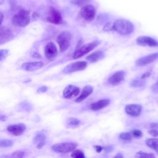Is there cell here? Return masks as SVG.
I'll use <instances>...</instances> for the list:
<instances>
[{"label": "cell", "instance_id": "obj_1", "mask_svg": "<svg viewBox=\"0 0 158 158\" xmlns=\"http://www.w3.org/2000/svg\"><path fill=\"white\" fill-rule=\"evenodd\" d=\"M112 29L120 35H127L133 31L134 25L128 20L117 19L114 22Z\"/></svg>", "mask_w": 158, "mask_h": 158}, {"label": "cell", "instance_id": "obj_2", "mask_svg": "<svg viewBox=\"0 0 158 158\" xmlns=\"http://www.w3.org/2000/svg\"><path fill=\"white\" fill-rule=\"evenodd\" d=\"M30 22V12L27 10H21L15 14L12 19V23L14 25L19 27H25Z\"/></svg>", "mask_w": 158, "mask_h": 158}, {"label": "cell", "instance_id": "obj_3", "mask_svg": "<svg viewBox=\"0 0 158 158\" xmlns=\"http://www.w3.org/2000/svg\"><path fill=\"white\" fill-rule=\"evenodd\" d=\"M72 41V35L70 32L64 31L61 32L57 38V43L59 44L60 52L65 51L70 46Z\"/></svg>", "mask_w": 158, "mask_h": 158}, {"label": "cell", "instance_id": "obj_4", "mask_svg": "<svg viewBox=\"0 0 158 158\" xmlns=\"http://www.w3.org/2000/svg\"><path fill=\"white\" fill-rule=\"evenodd\" d=\"M99 43L100 42L98 41H94L82 46L75 51L73 54V58L74 59H77L88 54V52H91L93 49H94L99 44Z\"/></svg>", "mask_w": 158, "mask_h": 158}, {"label": "cell", "instance_id": "obj_5", "mask_svg": "<svg viewBox=\"0 0 158 158\" xmlns=\"http://www.w3.org/2000/svg\"><path fill=\"white\" fill-rule=\"evenodd\" d=\"M77 146V144L75 143L66 142L55 144L52 145L51 148L53 151L56 152L67 153L73 151Z\"/></svg>", "mask_w": 158, "mask_h": 158}, {"label": "cell", "instance_id": "obj_6", "mask_svg": "<svg viewBox=\"0 0 158 158\" xmlns=\"http://www.w3.org/2000/svg\"><path fill=\"white\" fill-rule=\"evenodd\" d=\"M87 67V62L85 61H77L68 64L65 67L63 72L65 74L85 70Z\"/></svg>", "mask_w": 158, "mask_h": 158}, {"label": "cell", "instance_id": "obj_7", "mask_svg": "<svg viewBox=\"0 0 158 158\" xmlns=\"http://www.w3.org/2000/svg\"><path fill=\"white\" fill-rule=\"evenodd\" d=\"M96 14L95 7L91 4H86L80 9V15L83 19L87 21L94 19Z\"/></svg>", "mask_w": 158, "mask_h": 158}, {"label": "cell", "instance_id": "obj_8", "mask_svg": "<svg viewBox=\"0 0 158 158\" xmlns=\"http://www.w3.org/2000/svg\"><path fill=\"white\" fill-rule=\"evenodd\" d=\"M47 20L54 24H60L62 22V17L60 12L53 7H50Z\"/></svg>", "mask_w": 158, "mask_h": 158}, {"label": "cell", "instance_id": "obj_9", "mask_svg": "<svg viewBox=\"0 0 158 158\" xmlns=\"http://www.w3.org/2000/svg\"><path fill=\"white\" fill-rule=\"evenodd\" d=\"M136 43L138 45L141 46H149V47H157L158 46V41L154 38L147 36H141L136 38Z\"/></svg>", "mask_w": 158, "mask_h": 158}, {"label": "cell", "instance_id": "obj_10", "mask_svg": "<svg viewBox=\"0 0 158 158\" xmlns=\"http://www.w3.org/2000/svg\"><path fill=\"white\" fill-rule=\"evenodd\" d=\"M80 93V88L73 85H67L63 91V97L65 99H70L77 96Z\"/></svg>", "mask_w": 158, "mask_h": 158}, {"label": "cell", "instance_id": "obj_11", "mask_svg": "<svg viewBox=\"0 0 158 158\" xmlns=\"http://www.w3.org/2000/svg\"><path fill=\"white\" fill-rule=\"evenodd\" d=\"M125 77V72L123 70H118L112 74L107 80L108 83L113 86L119 85L122 82Z\"/></svg>", "mask_w": 158, "mask_h": 158}, {"label": "cell", "instance_id": "obj_12", "mask_svg": "<svg viewBox=\"0 0 158 158\" xmlns=\"http://www.w3.org/2000/svg\"><path fill=\"white\" fill-rule=\"evenodd\" d=\"M158 59V52L152 53L146 56L141 57L138 59L135 63L136 65L138 66H144L149 64L152 63V62L155 61Z\"/></svg>", "mask_w": 158, "mask_h": 158}, {"label": "cell", "instance_id": "obj_13", "mask_svg": "<svg viewBox=\"0 0 158 158\" xmlns=\"http://www.w3.org/2000/svg\"><path fill=\"white\" fill-rule=\"evenodd\" d=\"M143 107L140 104H127L125 107V112L130 116L138 117L142 112Z\"/></svg>", "mask_w": 158, "mask_h": 158}, {"label": "cell", "instance_id": "obj_14", "mask_svg": "<svg viewBox=\"0 0 158 158\" xmlns=\"http://www.w3.org/2000/svg\"><path fill=\"white\" fill-rule=\"evenodd\" d=\"M26 130V125L23 123H18L9 125L7 127V130L10 134L15 136L21 135Z\"/></svg>", "mask_w": 158, "mask_h": 158}, {"label": "cell", "instance_id": "obj_15", "mask_svg": "<svg viewBox=\"0 0 158 158\" xmlns=\"http://www.w3.org/2000/svg\"><path fill=\"white\" fill-rule=\"evenodd\" d=\"M44 64L41 61L28 62L23 63L21 65V69L27 72H33L41 69L43 66Z\"/></svg>", "mask_w": 158, "mask_h": 158}, {"label": "cell", "instance_id": "obj_16", "mask_svg": "<svg viewBox=\"0 0 158 158\" xmlns=\"http://www.w3.org/2000/svg\"><path fill=\"white\" fill-rule=\"evenodd\" d=\"M13 38V34L9 28L6 27H0V44L9 41Z\"/></svg>", "mask_w": 158, "mask_h": 158}, {"label": "cell", "instance_id": "obj_17", "mask_svg": "<svg viewBox=\"0 0 158 158\" xmlns=\"http://www.w3.org/2000/svg\"><path fill=\"white\" fill-rule=\"evenodd\" d=\"M57 54V48L52 42L48 43L44 49V54L46 58L50 59L54 57Z\"/></svg>", "mask_w": 158, "mask_h": 158}, {"label": "cell", "instance_id": "obj_18", "mask_svg": "<svg viewBox=\"0 0 158 158\" xmlns=\"http://www.w3.org/2000/svg\"><path fill=\"white\" fill-rule=\"evenodd\" d=\"M109 104L110 100L109 99H103L91 103L89 106V107L92 110L96 111L107 107Z\"/></svg>", "mask_w": 158, "mask_h": 158}, {"label": "cell", "instance_id": "obj_19", "mask_svg": "<svg viewBox=\"0 0 158 158\" xmlns=\"http://www.w3.org/2000/svg\"><path fill=\"white\" fill-rule=\"evenodd\" d=\"M93 91V87L91 85H86L83 87L81 93H80V96L75 100L77 102H81L82 101L85 100L87 98Z\"/></svg>", "mask_w": 158, "mask_h": 158}, {"label": "cell", "instance_id": "obj_20", "mask_svg": "<svg viewBox=\"0 0 158 158\" xmlns=\"http://www.w3.org/2000/svg\"><path fill=\"white\" fill-rule=\"evenodd\" d=\"M46 136L44 134L38 133L33 138V143L36 145L38 149H41L46 144Z\"/></svg>", "mask_w": 158, "mask_h": 158}, {"label": "cell", "instance_id": "obj_21", "mask_svg": "<svg viewBox=\"0 0 158 158\" xmlns=\"http://www.w3.org/2000/svg\"><path fill=\"white\" fill-rule=\"evenodd\" d=\"M104 57V54L101 51H97L86 57V59L91 62H96Z\"/></svg>", "mask_w": 158, "mask_h": 158}, {"label": "cell", "instance_id": "obj_22", "mask_svg": "<svg viewBox=\"0 0 158 158\" xmlns=\"http://www.w3.org/2000/svg\"><path fill=\"white\" fill-rule=\"evenodd\" d=\"M146 145L150 148L154 150L158 154V139L157 138H149L146 141Z\"/></svg>", "mask_w": 158, "mask_h": 158}, {"label": "cell", "instance_id": "obj_23", "mask_svg": "<svg viewBox=\"0 0 158 158\" xmlns=\"http://www.w3.org/2000/svg\"><path fill=\"white\" fill-rule=\"evenodd\" d=\"M145 85V81L141 78L139 79H134L130 82V85L134 88L141 87Z\"/></svg>", "mask_w": 158, "mask_h": 158}, {"label": "cell", "instance_id": "obj_24", "mask_svg": "<svg viewBox=\"0 0 158 158\" xmlns=\"http://www.w3.org/2000/svg\"><path fill=\"white\" fill-rule=\"evenodd\" d=\"M13 141L7 139H0V148H6L11 147L13 145Z\"/></svg>", "mask_w": 158, "mask_h": 158}, {"label": "cell", "instance_id": "obj_25", "mask_svg": "<svg viewBox=\"0 0 158 158\" xmlns=\"http://www.w3.org/2000/svg\"><path fill=\"white\" fill-rule=\"evenodd\" d=\"M135 157H155V155L152 153H149V152H145L143 151H139L137 152L135 154Z\"/></svg>", "mask_w": 158, "mask_h": 158}, {"label": "cell", "instance_id": "obj_26", "mask_svg": "<svg viewBox=\"0 0 158 158\" xmlns=\"http://www.w3.org/2000/svg\"><path fill=\"white\" fill-rule=\"evenodd\" d=\"M119 138L124 141H130L131 140L132 136L130 132H122L119 135Z\"/></svg>", "mask_w": 158, "mask_h": 158}, {"label": "cell", "instance_id": "obj_27", "mask_svg": "<svg viewBox=\"0 0 158 158\" xmlns=\"http://www.w3.org/2000/svg\"><path fill=\"white\" fill-rule=\"evenodd\" d=\"M71 157L74 158H85V156L81 150H75L71 154Z\"/></svg>", "mask_w": 158, "mask_h": 158}, {"label": "cell", "instance_id": "obj_28", "mask_svg": "<svg viewBox=\"0 0 158 158\" xmlns=\"http://www.w3.org/2000/svg\"><path fill=\"white\" fill-rule=\"evenodd\" d=\"M90 0H70V2L74 5H77L78 6L86 5Z\"/></svg>", "mask_w": 158, "mask_h": 158}, {"label": "cell", "instance_id": "obj_29", "mask_svg": "<svg viewBox=\"0 0 158 158\" xmlns=\"http://www.w3.org/2000/svg\"><path fill=\"white\" fill-rule=\"evenodd\" d=\"M67 123L68 125L70 126H77L80 123V120L78 118L72 117V118H69L67 120Z\"/></svg>", "mask_w": 158, "mask_h": 158}, {"label": "cell", "instance_id": "obj_30", "mask_svg": "<svg viewBox=\"0 0 158 158\" xmlns=\"http://www.w3.org/2000/svg\"><path fill=\"white\" fill-rule=\"evenodd\" d=\"M9 52L8 49H0V61H2L6 59L9 54Z\"/></svg>", "mask_w": 158, "mask_h": 158}, {"label": "cell", "instance_id": "obj_31", "mask_svg": "<svg viewBox=\"0 0 158 158\" xmlns=\"http://www.w3.org/2000/svg\"><path fill=\"white\" fill-rule=\"evenodd\" d=\"M131 135H133L135 138H139L143 136V132L139 130H133L131 132Z\"/></svg>", "mask_w": 158, "mask_h": 158}, {"label": "cell", "instance_id": "obj_32", "mask_svg": "<svg viewBox=\"0 0 158 158\" xmlns=\"http://www.w3.org/2000/svg\"><path fill=\"white\" fill-rule=\"evenodd\" d=\"M11 157H23L24 156V152L22 151H15L12 153L10 155Z\"/></svg>", "mask_w": 158, "mask_h": 158}, {"label": "cell", "instance_id": "obj_33", "mask_svg": "<svg viewBox=\"0 0 158 158\" xmlns=\"http://www.w3.org/2000/svg\"><path fill=\"white\" fill-rule=\"evenodd\" d=\"M149 134L154 137H157L158 136V130L154 128H152L149 131Z\"/></svg>", "mask_w": 158, "mask_h": 158}, {"label": "cell", "instance_id": "obj_34", "mask_svg": "<svg viewBox=\"0 0 158 158\" xmlns=\"http://www.w3.org/2000/svg\"><path fill=\"white\" fill-rule=\"evenodd\" d=\"M48 90V87L46 86H42L38 89V93H44Z\"/></svg>", "mask_w": 158, "mask_h": 158}, {"label": "cell", "instance_id": "obj_35", "mask_svg": "<svg viewBox=\"0 0 158 158\" xmlns=\"http://www.w3.org/2000/svg\"><path fill=\"white\" fill-rule=\"evenodd\" d=\"M151 75V72H146V73H143V75H142V76H141V78L142 79H145V78H148V77H149V76Z\"/></svg>", "mask_w": 158, "mask_h": 158}, {"label": "cell", "instance_id": "obj_36", "mask_svg": "<svg viewBox=\"0 0 158 158\" xmlns=\"http://www.w3.org/2000/svg\"><path fill=\"white\" fill-rule=\"evenodd\" d=\"M94 148H95L96 151L98 152H101V151L102 150V147L101 146H99V145H96V146H94Z\"/></svg>", "mask_w": 158, "mask_h": 158}, {"label": "cell", "instance_id": "obj_37", "mask_svg": "<svg viewBox=\"0 0 158 158\" xmlns=\"http://www.w3.org/2000/svg\"><path fill=\"white\" fill-rule=\"evenodd\" d=\"M150 127L152 128L158 130V123H151L150 124Z\"/></svg>", "mask_w": 158, "mask_h": 158}, {"label": "cell", "instance_id": "obj_38", "mask_svg": "<svg viewBox=\"0 0 158 158\" xmlns=\"http://www.w3.org/2000/svg\"><path fill=\"white\" fill-rule=\"evenodd\" d=\"M7 117L5 115L0 114V121L5 122L7 120Z\"/></svg>", "mask_w": 158, "mask_h": 158}, {"label": "cell", "instance_id": "obj_39", "mask_svg": "<svg viewBox=\"0 0 158 158\" xmlns=\"http://www.w3.org/2000/svg\"><path fill=\"white\" fill-rule=\"evenodd\" d=\"M152 89L155 91H158V80L157 82L152 86Z\"/></svg>", "mask_w": 158, "mask_h": 158}, {"label": "cell", "instance_id": "obj_40", "mask_svg": "<svg viewBox=\"0 0 158 158\" xmlns=\"http://www.w3.org/2000/svg\"><path fill=\"white\" fill-rule=\"evenodd\" d=\"M3 19H4V15H3V14L0 11V25H1L2 21H3Z\"/></svg>", "mask_w": 158, "mask_h": 158}, {"label": "cell", "instance_id": "obj_41", "mask_svg": "<svg viewBox=\"0 0 158 158\" xmlns=\"http://www.w3.org/2000/svg\"><path fill=\"white\" fill-rule=\"evenodd\" d=\"M32 56L33 57H36V58H37V57H41V56L38 54V53H37V52H33V54H32Z\"/></svg>", "mask_w": 158, "mask_h": 158}, {"label": "cell", "instance_id": "obj_42", "mask_svg": "<svg viewBox=\"0 0 158 158\" xmlns=\"http://www.w3.org/2000/svg\"><path fill=\"white\" fill-rule=\"evenodd\" d=\"M114 157H119V158H121V157H123V156L120 154V153H118L117 155H115L114 156Z\"/></svg>", "mask_w": 158, "mask_h": 158}, {"label": "cell", "instance_id": "obj_43", "mask_svg": "<svg viewBox=\"0 0 158 158\" xmlns=\"http://www.w3.org/2000/svg\"><path fill=\"white\" fill-rule=\"evenodd\" d=\"M4 2V0H0V5L2 4Z\"/></svg>", "mask_w": 158, "mask_h": 158}]
</instances>
